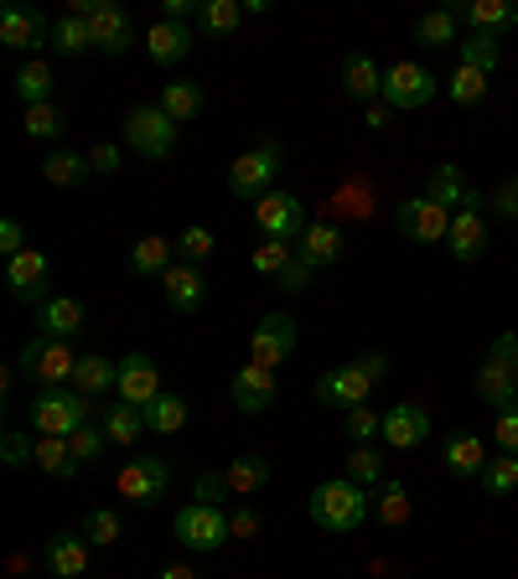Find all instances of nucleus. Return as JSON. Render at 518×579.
Returning <instances> with one entry per match:
<instances>
[{
  "label": "nucleus",
  "instance_id": "obj_1",
  "mask_svg": "<svg viewBox=\"0 0 518 579\" xmlns=\"http://www.w3.org/2000/svg\"><path fill=\"white\" fill-rule=\"evenodd\" d=\"M368 507H374V492L358 487V481H347V477L322 481V487L311 492V523L327 528V533H358Z\"/></svg>",
  "mask_w": 518,
  "mask_h": 579
},
{
  "label": "nucleus",
  "instance_id": "obj_2",
  "mask_svg": "<svg viewBox=\"0 0 518 579\" xmlns=\"http://www.w3.org/2000/svg\"><path fill=\"white\" fill-rule=\"evenodd\" d=\"M389 373V358H379V352H368V358H353L343 362V368H332V373H322V383H316V398L327 404V409H363L368 404V393L379 389V378Z\"/></svg>",
  "mask_w": 518,
  "mask_h": 579
},
{
  "label": "nucleus",
  "instance_id": "obj_3",
  "mask_svg": "<svg viewBox=\"0 0 518 579\" xmlns=\"http://www.w3.org/2000/svg\"><path fill=\"white\" fill-rule=\"evenodd\" d=\"M84 425H94V404H88L78 389H42L32 398V429L36 435L73 440Z\"/></svg>",
  "mask_w": 518,
  "mask_h": 579
},
{
  "label": "nucleus",
  "instance_id": "obj_4",
  "mask_svg": "<svg viewBox=\"0 0 518 579\" xmlns=\"http://www.w3.org/2000/svg\"><path fill=\"white\" fill-rule=\"evenodd\" d=\"M518 389V337L503 331L493 347H487L483 368H477V398H487L493 409H508Z\"/></svg>",
  "mask_w": 518,
  "mask_h": 579
},
{
  "label": "nucleus",
  "instance_id": "obj_5",
  "mask_svg": "<svg viewBox=\"0 0 518 579\" xmlns=\"http://www.w3.org/2000/svg\"><path fill=\"white\" fill-rule=\"evenodd\" d=\"M125 140L130 151H140L145 161H166L176 151V120L161 109V103H140L125 114Z\"/></svg>",
  "mask_w": 518,
  "mask_h": 579
},
{
  "label": "nucleus",
  "instance_id": "obj_6",
  "mask_svg": "<svg viewBox=\"0 0 518 579\" xmlns=\"http://www.w3.org/2000/svg\"><path fill=\"white\" fill-rule=\"evenodd\" d=\"M21 373H32L42 389H68L73 373H78V358H73L68 341H52V337H32L21 347Z\"/></svg>",
  "mask_w": 518,
  "mask_h": 579
},
{
  "label": "nucleus",
  "instance_id": "obj_7",
  "mask_svg": "<svg viewBox=\"0 0 518 579\" xmlns=\"http://www.w3.org/2000/svg\"><path fill=\"white\" fill-rule=\"evenodd\" d=\"M172 487V466L155 456H130L120 466V477H115V492L130 502V507H155L161 496Z\"/></svg>",
  "mask_w": 518,
  "mask_h": 579
},
{
  "label": "nucleus",
  "instance_id": "obj_8",
  "mask_svg": "<svg viewBox=\"0 0 518 579\" xmlns=\"http://www.w3.org/2000/svg\"><path fill=\"white\" fill-rule=\"evenodd\" d=\"M441 94V78H435L425 63H395L384 73V103L395 114H410V109H425V103Z\"/></svg>",
  "mask_w": 518,
  "mask_h": 579
},
{
  "label": "nucleus",
  "instance_id": "obj_9",
  "mask_svg": "<svg viewBox=\"0 0 518 579\" xmlns=\"http://www.w3.org/2000/svg\"><path fill=\"white\" fill-rule=\"evenodd\" d=\"M176 544L182 548H197V554H213V548H224L234 533H228V512L213 507V502H187V507L176 512Z\"/></svg>",
  "mask_w": 518,
  "mask_h": 579
},
{
  "label": "nucleus",
  "instance_id": "obj_10",
  "mask_svg": "<svg viewBox=\"0 0 518 579\" xmlns=\"http://www.w3.org/2000/svg\"><path fill=\"white\" fill-rule=\"evenodd\" d=\"M451 218H456V212H451V207H441V203H431L425 192L395 207V228L410 243H446L451 239Z\"/></svg>",
  "mask_w": 518,
  "mask_h": 579
},
{
  "label": "nucleus",
  "instance_id": "obj_11",
  "mask_svg": "<svg viewBox=\"0 0 518 579\" xmlns=\"http://www.w3.org/2000/svg\"><path fill=\"white\" fill-rule=\"evenodd\" d=\"M255 222L265 228V239H285V243H301L306 233V203L295 197V192H265L255 207Z\"/></svg>",
  "mask_w": 518,
  "mask_h": 579
},
{
  "label": "nucleus",
  "instance_id": "obj_12",
  "mask_svg": "<svg viewBox=\"0 0 518 579\" xmlns=\"http://www.w3.org/2000/svg\"><path fill=\"white\" fill-rule=\"evenodd\" d=\"M276 171H280V145L276 140H265V145H255V151H244L239 161H234V171H228V192H234V197H265L270 182H276Z\"/></svg>",
  "mask_w": 518,
  "mask_h": 579
},
{
  "label": "nucleus",
  "instance_id": "obj_13",
  "mask_svg": "<svg viewBox=\"0 0 518 579\" xmlns=\"http://www.w3.org/2000/svg\"><path fill=\"white\" fill-rule=\"evenodd\" d=\"M483 197L472 192L462 207H456V218H451V239H446V249H451V259L456 264H477V259L487 254V218H483Z\"/></svg>",
  "mask_w": 518,
  "mask_h": 579
},
{
  "label": "nucleus",
  "instance_id": "obj_14",
  "mask_svg": "<svg viewBox=\"0 0 518 579\" xmlns=\"http://www.w3.org/2000/svg\"><path fill=\"white\" fill-rule=\"evenodd\" d=\"M295 352V321L291 316H265V321L249 331V362H259V368H270L276 373L280 362Z\"/></svg>",
  "mask_w": 518,
  "mask_h": 579
},
{
  "label": "nucleus",
  "instance_id": "obj_15",
  "mask_svg": "<svg viewBox=\"0 0 518 579\" xmlns=\"http://www.w3.org/2000/svg\"><path fill=\"white\" fill-rule=\"evenodd\" d=\"M88 36H94V47L109 52V57L130 52V42H136L130 11H125V6H115V0H94V11H88Z\"/></svg>",
  "mask_w": 518,
  "mask_h": 579
},
{
  "label": "nucleus",
  "instance_id": "obj_16",
  "mask_svg": "<svg viewBox=\"0 0 518 579\" xmlns=\"http://www.w3.org/2000/svg\"><path fill=\"white\" fill-rule=\"evenodd\" d=\"M161 393H166V389H161V368H155L151 358H140V352L120 358V383H115V398L136 404V409H151Z\"/></svg>",
  "mask_w": 518,
  "mask_h": 579
},
{
  "label": "nucleus",
  "instance_id": "obj_17",
  "mask_svg": "<svg viewBox=\"0 0 518 579\" xmlns=\"http://www.w3.org/2000/svg\"><path fill=\"white\" fill-rule=\"evenodd\" d=\"M42 42H52V26L42 11H32V6H6V11H0V47L36 52Z\"/></svg>",
  "mask_w": 518,
  "mask_h": 579
},
{
  "label": "nucleus",
  "instance_id": "obj_18",
  "mask_svg": "<svg viewBox=\"0 0 518 579\" xmlns=\"http://www.w3.org/2000/svg\"><path fill=\"white\" fill-rule=\"evenodd\" d=\"M6 280H11L21 306H42V301H47V254H42V249H26V254L6 259Z\"/></svg>",
  "mask_w": 518,
  "mask_h": 579
},
{
  "label": "nucleus",
  "instance_id": "obj_19",
  "mask_svg": "<svg viewBox=\"0 0 518 579\" xmlns=\"http://www.w3.org/2000/svg\"><path fill=\"white\" fill-rule=\"evenodd\" d=\"M192 42H197V32H192L187 21H172V17H161L151 32H145V52H151V63H161V68L182 63L192 52Z\"/></svg>",
  "mask_w": 518,
  "mask_h": 579
},
{
  "label": "nucleus",
  "instance_id": "obj_20",
  "mask_svg": "<svg viewBox=\"0 0 518 579\" xmlns=\"http://www.w3.org/2000/svg\"><path fill=\"white\" fill-rule=\"evenodd\" d=\"M384 440L395 445V450H414V445L431 440V414H425V404H395V409L384 414Z\"/></svg>",
  "mask_w": 518,
  "mask_h": 579
},
{
  "label": "nucleus",
  "instance_id": "obj_21",
  "mask_svg": "<svg viewBox=\"0 0 518 579\" xmlns=\"http://www.w3.org/2000/svg\"><path fill=\"white\" fill-rule=\"evenodd\" d=\"M343 94L353 103H379L384 99V73H379V63L368 57V52H347L343 57Z\"/></svg>",
  "mask_w": 518,
  "mask_h": 579
},
{
  "label": "nucleus",
  "instance_id": "obj_22",
  "mask_svg": "<svg viewBox=\"0 0 518 579\" xmlns=\"http://www.w3.org/2000/svg\"><path fill=\"white\" fill-rule=\"evenodd\" d=\"M161 295H166V306L172 310H203V301H207V280H203V270L197 264H172V270L161 274Z\"/></svg>",
  "mask_w": 518,
  "mask_h": 579
},
{
  "label": "nucleus",
  "instance_id": "obj_23",
  "mask_svg": "<svg viewBox=\"0 0 518 579\" xmlns=\"http://www.w3.org/2000/svg\"><path fill=\"white\" fill-rule=\"evenodd\" d=\"M36 326H42V337H52V341L84 337V306H78L73 295H47V301L36 306Z\"/></svg>",
  "mask_w": 518,
  "mask_h": 579
},
{
  "label": "nucleus",
  "instance_id": "obj_24",
  "mask_svg": "<svg viewBox=\"0 0 518 579\" xmlns=\"http://www.w3.org/2000/svg\"><path fill=\"white\" fill-rule=\"evenodd\" d=\"M276 373L270 368H259V362H249V368H239V378H234V404H239V414H265L270 404H276Z\"/></svg>",
  "mask_w": 518,
  "mask_h": 579
},
{
  "label": "nucleus",
  "instance_id": "obj_25",
  "mask_svg": "<svg viewBox=\"0 0 518 579\" xmlns=\"http://www.w3.org/2000/svg\"><path fill=\"white\" fill-rule=\"evenodd\" d=\"M446 471L451 477H462V481H472V477H483L487 471V445H483V435H472V429H456V435H446Z\"/></svg>",
  "mask_w": 518,
  "mask_h": 579
},
{
  "label": "nucleus",
  "instance_id": "obj_26",
  "mask_svg": "<svg viewBox=\"0 0 518 579\" xmlns=\"http://www.w3.org/2000/svg\"><path fill=\"white\" fill-rule=\"evenodd\" d=\"M47 569L57 579H84L88 575V538L84 533H52L47 538Z\"/></svg>",
  "mask_w": 518,
  "mask_h": 579
},
{
  "label": "nucleus",
  "instance_id": "obj_27",
  "mask_svg": "<svg viewBox=\"0 0 518 579\" xmlns=\"http://www.w3.org/2000/svg\"><path fill=\"white\" fill-rule=\"evenodd\" d=\"M456 17L472 21V32L503 36V32H514V26H518V6H514V0H466Z\"/></svg>",
  "mask_w": 518,
  "mask_h": 579
},
{
  "label": "nucleus",
  "instance_id": "obj_28",
  "mask_svg": "<svg viewBox=\"0 0 518 579\" xmlns=\"http://www.w3.org/2000/svg\"><path fill=\"white\" fill-rule=\"evenodd\" d=\"M295 254L306 259L311 270H327L343 259V233H337V222H311L306 233H301V249Z\"/></svg>",
  "mask_w": 518,
  "mask_h": 579
},
{
  "label": "nucleus",
  "instance_id": "obj_29",
  "mask_svg": "<svg viewBox=\"0 0 518 579\" xmlns=\"http://www.w3.org/2000/svg\"><path fill=\"white\" fill-rule=\"evenodd\" d=\"M115 383H120V362L88 352V358H78V373H73L68 389H78L84 398H99V393H115Z\"/></svg>",
  "mask_w": 518,
  "mask_h": 579
},
{
  "label": "nucleus",
  "instance_id": "obj_30",
  "mask_svg": "<svg viewBox=\"0 0 518 579\" xmlns=\"http://www.w3.org/2000/svg\"><path fill=\"white\" fill-rule=\"evenodd\" d=\"M172 254H176V243L151 233V239H140L136 249H130V274H140V280H161V274L172 270Z\"/></svg>",
  "mask_w": 518,
  "mask_h": 579
},
{
  "label": "nucleus",
  "instance_id": "obj_31",
  "mask_svg": "<svg viewBox=\"0 0 518 579\" xmlns=\"http://www.w3.org/2000/svg\"><path fill=\"white\" fill-rule=\"evenodd\" d=\"M99 425H104V435H109V445H136L140 435H145V409H136V404L115 398V409H104Z\"/></svg>",
  "mask_w": 518,
  "mask_h": 579
},
{
  "label": "nucleus",
  "instance_id": "obj_32",
  "mask_svg": "<svg viewBox=\"0 0 518 579\" xmlns=\"http://www.w3.org/2000/svg\"><path fill=\"white\" fill-rule=\"evenodd\" d=\"M161 109H166L176 124H192L203 114V88L192 84V78H172V84L161 88Z\"/></svg>",
  "mask_w": 518,
  "mask_h": 579
},
{
  "label": "nucleus",
  "instance_id": "obj_33",
  "mask_svg": "<svg viewBox=\"0 0 518 579\" xmlns=\"http://www.w3.org/2000/svg\"><path fill=\"white\" fill-rule=\"evenodd\" d=\"M425 197H431V203H441V207H462L466 197H472L462 166H435L431 176H425Z\"/></svg>",
  "mask_w": 518,
  "mask_h": 579
},
{
  "label": "nucleus",
  "instance_id": "obj_34",
  "mask_svg": "<svg viewBox=\"0 0 518 579\" xmlns=\"http://www.w3.org/2000/svg\"><path fill=\"white\" fill-rule=\"evenodd\" d=\"M42 176H47L52 187H78V182L94 176V166H88V155H78V151H52L47 161H42Z\"/></svg>",
  "mask_w": 518,
  "mask_h": 579
},
{
  "label": "nucleus",
  "instance_id": "obj_35",
  "mask_svg": "<svg viewBox=\"0 0 518 579\" xmlns=\"http://www.w3.org/2000/svg\"><path fill=\"white\" fill-rule=\"evenodd\" d=\"M239 21H244L239 0H203V6H197V32H207V36L239 32Z\"/></svg>",
  "mask_w": 518,
  "mask_h": 579
},
{
  "label": "nucleus",
  "instance_id": "obj_36",
  "mask_svg": "<svg viewBox=\"0 0 518 579\" xmlns=\"http://www.w3.org/2000/svg\"><path fill=\"white\" fill-rule=\"evenodd\" d=\"M224 481H228V492H234V496H255L259 487L270 481V460H265V456H239L224 471Z\"/></svg>",
  "mask_w": 518,
  "mask_h": 579
},
{
  "label": "nucleus",
  "instance_id": "obj_37",
  "mask_svg": "<svg viewBox=\"0 0 518 579\" xmlns=\"http://www.w3.org/2000/svg\"><path fill=\"white\" fill-rule=\"evenodd\" d=\"M456 52H462V63L466 68H477V73H498V57H503V47H498V36L493 32H472L466 42H456Z\"/></svg>",
  "mask_w": 518,
  "mask_h": 579
},
{
  "label": "nucleus",
  "instance_id": "obj_38",
  "mask_svg": "<svg viewBox=\"0 0 518 579\" xmlns=\"http://www.w3.org/2000/svg\"><path fill=\"white\" fill-rule=\"evenodd\" d=\"M63 130H68V109H63L57 99L32 103V109H26V135L32 140H57Z\"/></svg>",
  "mask_w": 518,
  "mask_h": 579
},
{
  "label": "nucleus",
  "instance_id": "obj_39",
  "mask_svg": "<svg viewBox=\"0 0 518 579\" xmlns=\"http://www.w3.org/2000/svg\"><path fill=\"white\" fill-rule=\"evenodd\" d=\"M456 11H425V17L414 21V42H420V47H446V42H456Z\"/></svg>",
  "mask_w": 518,
  "mask_h": 579
},
{
  "label": "nucleus",
  "instance_id": "obj_40",
  "mask_svg": "<svg viewBox=\"0 0 518 579\" xmlns=\"http://www.w3.org/2000/svg\"><path fill=\"white\" fill-rule=\"evenodd\" d=\"M182 425H187V398H176V393H161L145 409V429H155V435H176Z\"/></svg>",
  "mask_w": 518,
  "mask_h": 579
},
{
  "label": "nucleus",
  "instance_id": "obj_41",
  "mask_svg": "<svg viewBox=\"0 0 518 579\" xmlns=\"http://www.w3.org/2000/svg\"><path fill=\"white\" fill-rule=\"evenodd\" d=\"M446 94H451V103H462V109L483 103V99H487V73H477V68H466V63H456V73L446 78Z\"/></svg>",
  "mask_w": 518,
  "mask_h": 579
},
{
  "label": "nucleus",
  "instance_id": "obj_42",
  "mask_svg": "<svg viewBox=\"0 0 518 579\" xmlns=\"http://www.w3.org/2000/svg\"><path fill=\"white\" fill-rule=\"evenodd\" d=\"M36 466L47 471V477H73V445L57 440V435H36Z\"/></svg>",
  "mask_w": 518,
  "mask_h": 579
},
{
  "label": "nucleus",
  "instance_id": "obj_43",
  "mask_svg": "<svg viewBox=\"0 0 518 579\" xmlns=\"http://www.w3.org/2000/svg\"><path fill=\"white\" fill-rule=\"evenodd\" d=\"M17 99L26 103V109L52 99V68H47V63H36V57H32V63L17 73Z\"/></svg>",
  "mask_w": 518,
  "mask_h": 579
},
{
  "label": "nucleus",
  "instance_id": "obj_44",
  "mask_svg": "<svg viewBox=\"0 0 518 579\" xmlns=\"http://www.w3.org/2000/svg\"><path fill=\"white\" fill-rule=\"evenodd\" d=\"M52 47L57 52H68V57H78V52L94 47V36H88V17H63L57 26H52Z\"/></svg>",
  "mask_w": 518,
  "mask_h": 579
},
{
  "label": "nucleus",
  "instance_id": "obj_45",
  "mask_svg": "<svg viewBox=\"0 0 518 579\" xmlns=\"http://www.w3.org/2000/svg\"><path fill=\"white\" fill-rule=\"evenodd\" d=\"M213 249H218V233H213V228H203V222L182 228V239H176V254H182V264H203V259H213Z\"/></svg>",
  "mask_w": 518,
  "mask_h": 579
},
{
  "label": "nucleus",
  "instance_id": "obj_46",
  "mask_svg": "<svg viewBox=\"0 0 518 579\" xmlns=\"http://www.w3.org/2000/svg\"><path fill=\"white\" fill-rule=\"evenodd\" d=\"M374 512H379L389 528L410 523V492H404V481H384V487H379V502H374Z\"/></svg>",
  "mask_w": 518,
  "mask_h": 579
},
{
  "label": "nucleus",
  "instance_id": "obj_47",
  "mask_svg": "<svg viewBox=\"0 0 518 579\" xmlns=\"http://www.w3.org/2000/svg\"><path fill=\"white\" fill-rule=\"evenodd\" d=\"M78 533H84L88 544H104V548H109V544H120V538H125V523H120V517H115L109 507H94V512L84 517V528H78Z\"/></svg>",
  "mask_w": 518,
  "mask_h": 579
},
{
  "label": "nucleus",
  "instance_id": "obj_48",
  "mask_svg": "<svg viewBox=\"0 0 518 579\" xmlns=\"http://www.w3.org/2000/svg\"><path fill=\"white\" fill-rule=\"evenodd\" d=\"M379 477H384V456H379V450L353 445V456H347V481H358V487H379Z\"/></svg>",
  "mask_w": 518,
  "mask_h": 579
},
{
  "label": "nucleus",
  "instance_id": "obj_49",
  "mask_svg": "<svg viewBox=\"0 0 518 579\" xmlns=\"http://www.w3.org/2000/svg\"><path fill=\"white\" fill-rule=\"evenodd\" d=\"M343 435L353 445H368L374 435H384V414H374L368 404H363V409H347L343 414Z\"/></svg>",
  "mask_w": 518,
  "mask_h": 579
},
{
  "label": "nucleus",
  "instance_id": "obj_50",
  "mask_svg": "<svg viewBox=\"0 0 518 579\" xmlns=\"http://www.w3.org/2000/svg\"><path fill=\"white\" fill-rule=\"evenodd\" d=\"M295 259V249L285 239H265L255 249V274H270V280H280V270Z\"/></svg>",
  "mask_w": 518,
  "mask_h": 579
},
{
  "label": "nucleus",
  "instance_id": "obj_51",
  "mask_svg": "<svg viewBox=\"0 0 518 579\" xmlns=\"http://www.w3.org/2000/svg\"><path fill=\"white\" fill-rule=\"evenodd\" d=\"M68 445H73V460H78V466H94V460H99L104 450H109V435H104V425L94 419V425H84Z\"/></svg>",
  "mask_w": 518,
  "mask_h": 579
},
{
  "label": "nucleus",
  "instance_id": "obj_52",
  "mask_svg": "<svg viewBox=\"0 0 518 579\" xmlns=\"http://www.w3.org/2000/svg\"><path fill=\"white\" fill-rule=\"evenodd\" d=\"M483 481H487V492H493V496L514 492V487H518V456H498V460H487Z\"/></svg>",
  "mask_w": 518,
  "mask_h": 579
},
{
  "label": "nucleus",
  "instance_id": "obj_53",
  "mask_svg": "<svg viewBox=\"0 0 518 579\" xmlns=\"http://www.w3.org/2000/svg\"><path fill=\"white\" fill-rule=\"evenodd\" d=\"M493 435H498V445L508 450V456H518V404L498 409V425H493Z\"/></svg>",
  "mask_w": 518,
  "mask_h": 579
},
{
  "label": "nucleus",
  "instance_id": "obj_54",
  "mask_svg": "<svg viewBox=\"0 0 518 579\" xmlns=\"http://www.w3.org/2000/svg\"><path fill=\"white\" fill-rule=\"evenodd\" d=\"M88 166H94V176H115V171H120V145L99 140V145L88 151Z\"/></svg>",
  "mask_w": 518,
  "mask_h": 579
},
{
  "label": "nucleus",
  "instance_id": "obj_55",
  "mask_svg": "<svg viewBox=\"0 0 518 579\" xmlns=\"http://www.w3.org/2000/svg\"><path fill=\"white\" fill-rule=\"evenodd\" d=\"M311 274H316V270H311L306 259L295 254V259H291V264H285V270H280V290H291V295H301V290H306V285H311Z\"/></svg>",
  "mask_w": 518,
  "mask_h": 579
},
{
  "label": "nucleus",
  "instance_id": "obj_56",
  "mask_svg": "<svg viewBox=\"0 0 518 579\" xmlns=\"http://www.w3.org/2000/svg\"><path fill=\"white\" fill-rule=\"evenodd\" d=\"M0 254H6V259L26 254V233H21V222H17V218L0 222Z\"/></svg>",
  "mask_w": 518,
  "mask_h": 579
},
{
  "label": "nucleus",
  "instance_id": "obj_57",
  "mask_svg": "<svg viewBox=\"0 0 518 579\" xmlns=\"http://www.w3.org/2000/svg\"><path fill=\"white\" fill-rule=\"evenodd\" d=\"M493 212H498V218H508V222L518 218V176H514V182H503V187L493 192Z\"/></svg>",
  "mask_w": 518,
  "mask_h": 579
},
{
  "label": "nucleus",
  "instance_id": "obj_58",
  "mask_svg": "<svg viewBox=\"0 0 518 579\" xmlns=\"http://www.w3.org/2000/svg\"><path fill=\"white\" fill-rule=\"evenodd\" d=\"M26 460H36V445H26V435H6V466H26Z\"/></svg>",
  "mask_w": 518,
  "mask_h": 579
},
{
  "label": "nucleus",
  "instance_id": "obj_59",
  "mask_svg": "<svg viewBox=\"0 0 518 579\" xmlns=\"http://www.w3.org/2000/svg\"><path fill=\"white\" fill-rule=\"evenodd\" d=\"M224 496H234L224 477H203V481H197V502H213V507H224Z\"/></svg>",
  "mask_w": 518,
  "mask_h": 579
},
{
  "label": "nucleus",
  "instance_id": "obj_60",
  "mask_svg": "<svg viewBox=\"0 0 518 579\" xmlns=\"http://www.w3.org/2000/svg\"><path fill=\"white\" fill-rule=\"evenodd\" d=\"M228 533H234V538H255V533H259V517H255L249 507L228 512Z\"/></svg>",
  "mask_w": 518,
  "mask_h": 579
},
{
  "label": "nucleus",
  "instance_id": "obj_61",
  "mask_svg": "<svg viewBox=\"0 0 518 579\" xmlns=\"http://www.w3.org/2000/svg\"><path fill=\"white\" fill-rule=\"evenodd\" d=\"M389 120H395V109H389V103H368V109H363V124H368V130H389Z\"/></svg>",
  "mask_w": 518,
  "mask_h": 579
},
{
  "label": "nucleus",
  "instance_id": "obj_62",
  "mask_svg": "<svg viewBox=\"0 0 518 579\" xmlns=\"http://www.w3.org/2000/svg\"><path fill=\"white\" fill-rule=\"evenodd\" d=\"M161 579H197V575H192L187 564H166V569H161Z\"/></svg>",
  "mask_w": 518,
  "mask_h": 579
},
{
  "label": "nucleus",
  "instance_id": "obj_63",
  "mask_svg": "<svg viewBox=\"0 0 518 579\" xmlns=\"http://www.w3.org/2000/svg\"><path fill=\"white\" fill-rule=\"evenodd\" d=\"M514 404H518V389H514Z\"/></svg>",
  "mask_w": 518,
  "mask_h": 579
}]
</instances>
